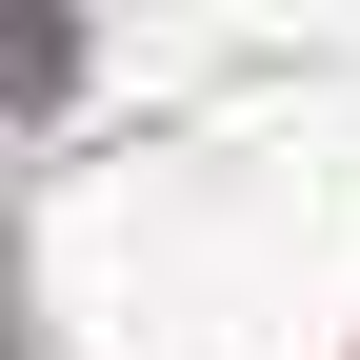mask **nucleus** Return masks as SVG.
Listing matches in <instances>:
<instances>
[{
  "label": "nucleus",
  "mask_w": 360,
  "mask_h": 360,
  "mask_svg": "<svg viewBox=\"0 0 360 360\" xmlns=\"http://www.w3.org/2000/svg\"><path fill=\"white\" fill-rule=\"evenodd\" d=\"M0 101H60V0H0Z\"/></svg>",
  "instance_id": "1"
}]
</instances>
